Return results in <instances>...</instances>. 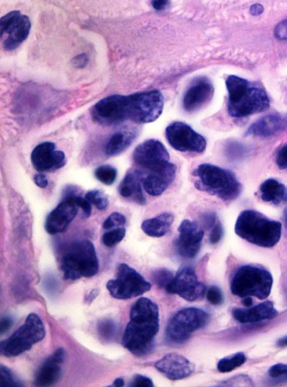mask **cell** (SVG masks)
<instances>
[{
	"mask_svg": "<svg viewBox=\"0 0 287 387\" xmlns=\"http://www.w3.org/2000/svg\"><path fill=\"white\" fill-rule=\"evenodd\" d=\"M173 274L168 269H160L153 273V280L159 287H166L173 279Z\"/></svg>",
	"mask_w": 287,
	"mask_h": 387,
	"instance_id": "836d02e7",
	"label": "cell"
},
{
	"mask_svg": "<svg viewBox=\"0 0 287 387\" xmlns=\"http://www.w3.org/2000/svg\"><path fill=\"white\" fill-rule=\"evenodd\" d=\"M45 335L41 318L34 313L30 314L25 324L1 342V354L8 358L19 356L30 351L34 344L44 339Z\"/></svg>",
	"mask_w": 287,
	"mask_h": 387,
	"instance_id": "ba28073f",
	"label": "cell"
},
{
	"mask_svg": "<svg viewBox=\"0 0 287 387\" xmlns=\"http://www.w3.org/2000/svg\"><path fill=\"white\" fill-rule=\"evenodd\" d=\"M149 283L137 271L127 264L117 267L116 278L108 282L107 289L112 297L117 300H130L149 291Z\"/></svg>",
	"mask_w": 287,
	"mask_h": 387,
	"instance_id": "9c48e42d",
	"label": "cell"
},
{
	"mask_svg": "<svg viewBox=\"0 0 287 387\" xmlns=\"http://www.w3.org/2000/svg\"><path fill=\"white\" fill-rule=\"evenodd\" d=\"M179 232L176 244L179 255L185 258H194L200 250L204 235L203 229L196 223L185 220L181 222Z\"/></svg>",
	"mask_w": 287,
	"mask_h": 387,
	"instance_id": "2e32d148",
	"label": "cell"
},
{
	"mask_svg": "<svg viewBox=\"0 0 287 387\" xmlns=\"http://www.w3.org/2000/svg\"><path fill=\"white\" fill-rule=\"evenodd\" d=\"M207 300L214 306L221 305L224 301V296L220 288L216 286H211L209 288L207 293Z\"/></svg>",
	"mask_w": 287,
	"mask_h": 387,
	"instance_id": "d590c367",
	"label": "cell"
},
{
	"mask_svg": "<svg viewBox=\"0 0 287 387\" xmlns=\"http://www.w3.org/2000/svg\"><path fill=\"white\" fill-rule=\"evenodd\" d=\"M60 267L65 280L92 278L100 269L95 245L88 240L73 243L64 252Z\"/></svg>",
	"mask_w": 287,
	"mask_h": 387,
	"instance_id": "5b68a950",
	"label": "cell"
},
{
	"mask_svg": "<svg viewBox=\"0 0 287 387\" xmlns=\"http://www.w3.org/2000/svg\"><path fill=\"white\" fill-rule=\"evenodd\" d=\"M198 178L196 187L226 202L236 200L240 195L242 186L231 171L210 164H203L194 171Z\"/></svg>",
	"mask_w": 287,
	"mask_h": 387,
	"instance_id": "277c9868",
	"label": "cell"
},
{
	"mask_svg": "<svg viewBox=\"0 0 287 387\" xmlns=\"http://www.w3.org/2000/svg\"><path fill=\"white\" fill-rule=\"evenodd\" d=\"M30 28L32 23L29 18L19 11L5 14L0 20V34L4 49H17L27 38Z\"/></svg>",
	"mask_w": 287,
	"mask_h": 387,
	"instance_id": "7c38bea8",
	"label": "cell"
},
{
	"mask_svg": "<svg viewBox=\"0 0 287 387\" xmlns=\"http://www.w3.org/2000/svg\"><path fill=\"white\" fill-rule=\"evenodd\" d=\"M276 163L279 169L287 168V144L279 151L276 157Z\"/></svg>",
	"mask_w": 287,
	"mask_h": 387,
	"instance_id": "60d3db41",
	"label": "cell"
},
{
	"mask_svg": "<svg viewBox=\"0 0 287 387\" xmlns=\"http://www.w3.org/2000/svg\"><path fill=\"white\" fill-rule=\"evenodd\" d=\"M165 289L168 293L178 295L189 302L200 300L206 294L205 285L199 281L191 267L181 269Z\"/></svg>",
	"mask_w": 287,
	"mask_h": 387,
	"instance_id": "5bb4252c",
	"label": "cell"
},
{
	"mask_svg": "<svg viewBox=\"0 0 287 387\" xmlns=\"http://www.w3.org/2000/svg\"><path fill=\"white\" fill-rule=\"evenodd\" d=\"M93 120L103 126H115L128 119V96L111 95L97 102L91 111Z\"/></svg>",
	"mask_w": 287,
	"mask_h": 387,
	"instance_id": "8fae6325",
	"label": "cell"
},
{
	"mask_svg": "<svg viewBox=\"0 0 287 387\" xmlns=\"http://www.w3.org/2000/svg\"><path fill=\"white\" fill-rule=\"evenodd\" d=\"M97 296V292H96V290H93L92 293H91L88 296L87 301L90 300V302H92Z\"/></svg>",
	"mask_w": 287,
	"mask_h": 387,
	"instance_id": "f5cc1de1",
	"label": "cell"
},
{
	"mask_svg": "<svg viewBox=\"0 0 287 387\" xmlns=\"http://www.w3.org/2000/svg\"><path fill=\"white\" fill-rule=\"evenodd\" d=\"M207 311L198 308H185L176 312L165 329V339L171 344H185L193 333L203 329L209 322Z\"/></svg>",
	"mask_w": 287,
	"mask_h": 387,
	"instance_id": "52a82bcc",
	"label": "cell"
},
{
	"mask_svg": "<svg viewBox=\"0 0 287 387\" xmlns=\"http://www.w3.org/2000/svg\"><path fill=\"white\" fill-rule=\"evenodd\" d=\"M214 87L213 84L205 78L196 80L187 89L184 99L183 107L187 113L198 111L213 98Z\"/></svg>",
	"mask_w": 287,
	"mask_h": 387,
	"instance_id": "ffe728a7",
	"label": "cell"
},
{
	"mask_svg": "<svg viewBox=\"0 0 287 387\" xmlns=\"http://www.w3.org/2000/svg\"><path fill=\"white\" fill-rule=\"evenodd\" d=\"M236 233L242 239L263 248H272L281 240L282 225L255 210L242 212L237 219Z\"/></svg>",
	"mask_w": 287,
	"mask_h": 387,
	"instance_id": "3957f363",
	"label": "cell"
},
{
	"mask_svg": "<svg viewBox=\"0 0 287 387\" xmlns=\"http://www.w3.org/2000/svg\"><path fill=\"white\" fill-rule=\"evenodd\" d=\"M85 198L91 204H93L98 210H105L109 205L108 198L102 190H91L87 193Z\"/></svg>",
	"mask_w": 287,
	"mask_h": 387,
	"instance_id": "4dcf8cb0",
	"label": "cell"
},
{
	"mask_svg": "<svg viewBox=\"0 0 287 387\" xmlns=\"http://www.w3.org/2000/svg\"><path fill=\"white\" fill-rule=\"evenodd\" d=\"M246 356L244 353H238L221 360L217 364V369L221 373L229 372L243 366L246 362Z\"/></svg>",
	"mask_w": 287,
	"mask_h": 387,
	"instance_id": "f1b7e54d",
	"label": "cell"
},
{
	"mask_svg": "<svg viewBox=\"0 0 287 387\" xmlns=\"http://www.w3.org/2000/svg\"><path fill=\"white\" fill-rule=\"evenodd\" d=\"M264 12L263 6L260 4H255L251 6V13L253 14V16H260Z\"/></svg>",
	"mask_w": 287,
	"mask_h": 387,
	"instance_id": "c3c4849f",
	"label": "cell"
},
{
	"mask_svg": "<svg viewBox=\"0 0 287 387\" xmlns=\"http://www.w3.org/2000/svg\"><path fill=\"white\" fill-rule=\"evenodd\" d=\"M125 384L124 379L122 377H119L113 382V384L111 386H115V387H122Z\"/></svg>",
	"mask_w": 287,
	"mask_h": 387,
	"instance_id": "681fc988",
	"label": "cell"
},
{
	"mask_svg": "<svg viewBox=\"0 0 287 387\" xmlns=\"http://www.w3.org/2000/svg\"><path fill=\"white\" fill-rule=\"evenodd\" d=\"M278 312L273 302H264L248 309H236L232 311L234 319L242 324L255 323L264 320L273 319Z\"/></svg>",
	"mask_w": 287,
	"mask_h": 387,
	"instance_id": "cb8c5ba5",
	"label": "cell"
},
{
	"mask_svg": "<svg viewBox=\"0 0 287 387\" xmlns=\"http://www.w3.org/2000/svg\"><path fill=\"white\" fill-rule=\"evenodd\" d=\"M155 368L171 381H179L192 375L194 364L185 356L170 353L157 361Z\"/></svg>",
	"mask_w": 287,
	"mask_h": 387,
	"instance_id": "d6986e66",
	"label": "cell"
},
{
	"mask_svg": "<svg viewBox=\"0 0 287 387\" xmlns=\"http://www.w3.org/2000/svg\"><path fill=\"white\" fill-rule=\"evenodd\" d=\"M226 87L229 92L228 111L233 118L248 117L270 107L266 91L244 78L231 76L226 80Z\"/></svg>",
	"mask_w": 287,
	"mask_h": 387,
	"instance_id": "7a4b0ae2",
	"label": "cell"
},
{
	"mask_svg": "<svg viewBox=\"0 0 287 387\" xmlns=\"http://www.w3.org/2000/svg\"><path fill=\"white\" fill-rule=\"evenodd\" d=\"M66 352L59 348L44 362L34 379V384L38 386H49L58 382L62 376V364L65 362Z\"/></svg>",
	"mask_w": 287,
	"mask_h": 387,
	"instance_id": "44dd1931",
	"label": "cell"
},
{
	"mask_svg": "<svg viewBox=\"0 0 287 387\" xmlns=\"http://www.w3.org/2000/svg\"><path fill=\"white\" fill-rule=\"evenodd\" d=\"M277 345L282 347L287 346V336L279 339L277 341Z\"/></svg>",
	"mask_w": 287,
	"mask_h": 387,
	"instance_id": "816d5d0a",
	"label": "cell"
},
{
	"mask_svg": "<svg viewBox=\"0 0 287 387\" xmlns=\"http://www.w3.org/2000/svg\"><path fill=\"white\" fill-rule=\"evenodd\" d=\"M243 303L246 307H251L253 306V299L252 297H244L243 298Z\"/></svg>",
	"mask_w": 287,
	"mask_h": 387,
	"instance_id": "f907efd6",
	"label": "cell"
},
{
	"mask_svg": "<svg viewBox=\"0 0 287 387\" xmlns=\"http://www.w3.org/2000/svg\"><path fill=\"white\" fill-rule=\"evenodd\" d=\"M173 214L164 212L157 217L146 220L142 223L144 233L151 237H162L169 232L173 224Z\"/></svg>",
	"mask_w": 287,
	"mask_h": 387,
	"instance_id": "4316f807",
	"label": "cell"
},
{
	"mask_svg": "<svg viewBox=\"0 0 287 387\" xmlns=\"http://www.w3.org/2000/svg\"><path fill=\"white\" fill-rule=\"evenodd\" d=\"M240 383L244 384V386H252L253 382L252 379L246 375H240L228 379V381L223 382L220 386H236V384H237L236 386H240L241 385Z\"/></svg>",
	"mask_w": 287,
	"mask_h": 387,
	"instance_id": "f35d334b",
	"label": "cell"
},
{
	"mask_svg": "<svg viewBox=\"0 0 287 387\" xmlns=\"http://www.w3.org/2000/svg\"><path fill=\"white\" fill-rule=\"evenodd\" d=\"M137 135L138 131L135 128L120 130L113 133L106 146V154L117 156L124 153L131 146Z\"/></svg>",
	"mask_w": 287,
	"mask_h": 387,
	"instance_id": "484cf974",
	"label": "cell"
},
{
	"mask_svg": "<svg viewBox=\"0 0 287 387\" xmlns=\"http://www.w3.org/2000/svg\"><path fill=\"white\" fill-rule=\"evenodd\" d=\"M217 221L216 214L214 212H207L202 215V225L206 229L213 228Z\"/></svg>",
	"mask_w": 287,
	"mask_h": 387,
	"instance_id": "b9f144b4",
	"label": "cell"
},
{
	"mask_svg": "<svg viewBox=\"0 0 287 387\" xmlns=\"http://www.w3.org/2000/svg\"><path fill=\"white\" fill-rule=\"evenodd\" d=\"M125 236L126 229L124 228H117L106 232L102 236V242L106 247H113L122 241Z\"/></svg>",
	"mask_w": 287,
	"mask_h": 387,
	"instance_id": "1f68e13d",
	"label": "cell"
},
{
	"mask_svg": "<svg viewBox=\"0 0 287 387\" xmlns=\"http://www.w3.org/2000/svg\"><path fill=\"white\" fill-rule=\"evenodd\" d=\"M13 324L12 319L10 317H5L1 322V333H5L11 329Z\"/></svg>",
	"mask_w": 287,
	"mask_h": 387,
	"instance_id": "7dc6e473",
	"label": "cell"
},
{
	"mask_svg": "<svg viewBox=\"0 0 287 387\" xmlns=\"http://www.w3.org/2000/svg\"><path fill=\"white\" fill-rule=\"evenodd\" d=\"M78 206L71 199H64L45 221V228L51 235L62 233L78 213Z\"/></svg>",
	"mask_w": 287,
	"mask_h": 387,
	"instance_id": "ac0fdd59",
	"label": "cell"
},
{
	"mask_svg": "<svg viewBox=\"0 0 287 387\" xmlns=\"http://www.w3.org/2000/svg\"><path fill=\"white\" fill-rule=\"evenodd\" d=\"M128 386L132 387H153L154 385L150 378L141 375H136Z\"/></svg>",
	"mask_w": 287,
	"mask_h": 387,
	"instance_id": "74e56055",
	"label": "cell"
},
{
	"mask_svg": "<svg viewBox=\"0 0 287 387\" xmlns=\"http://www.w3.org/2000/svg\"><path fill=\"white\" fill-rule=\"evenodd\" d=\"M273 286V277L264 267L245 265L239 267L231 283V293L240 298L256 297L264 300Z\"/></svg>",
	"mask_w": 287,
	"mask_h": 387,
	"instance_id": "8992f818",
	"label": "cell"
},
{
	"mask_svg": "<svg viewBox=\"0 0 287 387\" xmlns=\"http://www.w3.org/2000/svg\"><path fill=\"white\" fill-rule=\"evenodd\" d=\"M224 230L221 222L218 221L216 225L211 228V233L209 235V241L211 244H216L222 240L223 236Z\"/></svg>",
	"mask_w": 287,
	"mask_h": 387,
	"instance_id": "8d00e7d4",
	"label": "cell"
},
{
	"mask_svg": "<svg viewBox=\"0 0 287 387\" xmlns=\"http://www.w3.org/2000/svg\"><path fill=\"white\" fill-rule=\"evenodd\" d=\"M261 197L264 202L281 205L287 202V189L275 179H268L260 187Z\"/></svg>",
	"mask_w": 287,
	"mask_h": 387,
	"instance_id": "83f0119b",
	"label": "cell"
},
{
	"mask_svg": "<svg viewBox=\"0 0 287 387\" xmlns=\"http://www.w3.org/2000/svg\"><path fill=\"white\" fill-rule=\"evenodd\" d=\"M151 5L157 11H163L170 5V0H151Z\"/></svg>",
	"mask_w": 287,
	"mask_h": 387,
	"instance_id": "bcb514c9",
	"label": "cell"
},
{
	"mask_svg": "<svg viewBox=\"0 0 287 387\" xmlns=\"http://www.w3.org/2000/svg\"><path fill=\"white\" fill-rule=\"evenodd\" d=\"M0 379H1L2 387H17L23 386L20 379L14 376L13 372L4 366H1V368H0Z\"/></svg>",
	"mask_w": 287,
	"mask_h": 387,
	"instance_id": "d6a6232c",
	"label": "cell"
},
{
	"mask_svg": "<svg viewBox=\"0 0 287 387\" xmlns=\"http://www.w3.org/2000/svg\"><path fill=\"white\" fill-rule=\"evenodd\" d=\"M133 159L139 166L157 171L170 162V154L160 141L151 139L135 148Z\"/></svg>",
	"mask_w": 287,
	"mask_h": 387,
	"instance_id": "9a60e30c",
	"label": "cell"
},
{
	"mask_svg": "<svg viewBox=\"0 0 287 387\" xmlns=\"http://www.w3.org/2000/svg\"><path fill=\"white\" fill-rule=\"evenodd\" d=\"M164 98L158 91L128 96V119L137 124L154 122L163 113Z\"/></svg>",
	"mask_w": 287,
	"mask_h": 387,
	"instance_id": "30bf717a",
	"label": "cell"
},
{
	"mask_svg": "<svg viewBox=\"0 0 287 387\" xmlns=\"http://www.w3.org/2000/svg\"><path fill=\"white\" fill-rule=\"evenodd\" d=\"M287 129V117L272 114L264 116L254 122L246 133V135L269 137Z\"/></svg>",
	"mask_w": 287,
	"mask_h": 387,
	"instance_id": "603a6c76",
	"label": "cell"
},
{
	"mask_svg": "<svg viewBox=\"0 0 287 387\" xmlns=\"http://www.w3.org/2000/svg\"><path fill=\"white\" fill-rule=\"evenodd\" d=\"M72 64L75 68H84L88 64V56L86 54H80L76 56L72 60Z\"/></svg>",
	"mask_w": 287,
	"mask_h": 387,
	"instance_id": "ee69618b",
	"label": "cell"
},
{
	"mask_svg": "<svg viewBox=\"0 0 287 387\" xmlns=\"http://www.w3.org/2000/svg\"><path fill=\"white\" fill-rule=\"evenodd\" d=\"M177 168L169 162L160 170L151 171L143 180V188L152 197L161 196L175 179Z\"/></svg>",
	"mask_w": 287,
	"mask_h": 387,
	"instance_id": "7402d4cb",
	"label": "cell"
},
{
	"mask_svg": "<svg viewBox=\"0 0 287 387\" xmlns=\"http://www.w3.org/2000/svg\"><path fill=\"white\" fill-rule=\"evenodd\" d=\"M115 324L111 321H105L101 323L100 327V332L105 338H111L112 335L115 333Z\"/></svg>",
	"mask_w": 287,
	"mask_h": 387,
	"instance_id": "ab89813d",
	"label": "cell"
},
{
	"mask_svg": "<svg viewBox=\"0 0 287 387\" xmlns=\"http://www.w3.org/2000/svg\"><path fill=\"white\" fill-rule=\"evenodd\" d=\"M32 162L38 173H52L63 168L67 163L65 154L56 151V144L44 142L37 145L32 153Z\"/></svg>",
	"mask_w": 287,
	"mask_h": 387,
	"instance_id": "e0dca14e",
	"label": "cell"
},
{
	"mask_svg": "<svg viewBox=\"0 0 287 387\" xmlns=\"http://www.w3.org/2000/svg\"><path fill=\"white\" fill-rule=\"evenodd\" d=\"M284 217L285 225L287 228V208L284 212Z\"/></svg>",
	"mask_w": 287,
	"mask_h": 387,
	"instance_id": "db71d44e",
	"label": "cell"
},
{
	"mask_svg": "<svg viewBox=\"0 0 287 387\" xmlns=\"http://www.w3.org/2000/svg\"><path fill=\"white\" fill-rule=\"evenodd\" d=\"M160 329V316L157 305L141 297L135 302L130 320L123 337V346L133 355L143 358L152 353L155 338Z\"/></svg>",
	"mask_w": 287,
	"mask_h": 387,
	"instance_id": "6da1fadb",
	"label": "cell"
},
{
	"mask_svg": "<svg viewBox=\"0 0 287 387\" xmlns=\"http://www.w3.org/2000/svg\"><path fill=\"white\" fill-rule=\"evenodd\" d=\"M95 176L97 181L110 186L117 180V170L109 165L101 166L95 169Z\"/></svg>",
	"mask_w": 287,
	"mask_h": 387,
	"instance_id": "f546056e",
	"label": "cell"
},
{
	"mask_svg": "<svg viewBox=\"0 0 287 387\" xmlns=\"http://www.w3.org/2000/svg\"><path fill=\"white\" fill-rule=\"evenodd\" d=\"M143 180V175L140 170H135L127 173L119 185V192L121 197L126 199L132 198L136 203L146 205V198L142 190Z\"/></svg>",
	"mask_w": 287,
	"mask_h": 387,
	"instance_id": "d4e9b609",
	"label": "cell"
},
{
	"mask_svg": "<svg viewBox=\"0 0 287 387\" xmlns=\"http://www.w3.org/2000/svg\"><path fill=\"white\" fill-rule=\"evenodd\" d=\"M165 136L170 146L180 152L202 153L207 148V140L183 122L172 123L165 129Z\"/></svg>",
	"mask_w": 287,
	"mask_h": 387,
	"instance_id": "4fadbf2b",
	"label": "cell"
},
{
	"mask_svg": "<svg viewBox=\"0 0 287 387\" xmlns=\"http://www.w3.org/2000/svg\"><path fill=\"white\" fill-rule=\"evenodd\" d=\"M34 183L36 184L37 187H39L42 189L47 188L48 187L49 181L47 179V177L45 176L44 174H36L34 175Z\"/></svg>",
	"mask_w": 287,
	"mask_h": 387,
	"instance_id": "f6af8a7d",
	"label": "cell"
},
{
	"mask_svg": "<svg viewBox=\"0 0 287 387\" xmlns=\"http://www.w3.org/2000/svg\"><path fill=\"white\" fill-rule=\"evenodd\" d=\"M275 35L279 40H287V19L277 25L275 29Z\"/></svg>",
	"mask_w": 287,
	"mask_h": 387,
	"instance_id": "7bdbcfd3",
	"label": "cell"
},
{
	"mask_svg": "<svg viewBox=\"0 0 287 387\" xmlns=\"http://www.w3.org/2000/svg\"><path fill=\"white\" fill-rule=\"evenodd\" d=\"M126 224V219L124 214L113 212L104 221L103 228L105 230H111L115 228H124Z\"/></svg>",
	"mask_w": 287,
	"mask_h": 387,
	"instance_id": "e575fe53",
	"label": "cell"
}]
</instances>
